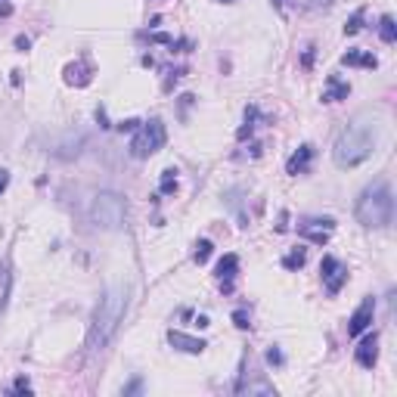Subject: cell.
<instances>
[{
  "instance_id": "1",
  "label": "cell",
  "mask_w": 397,
  "mask_h": 397,
  "mask_svg": "<svg viewBox=\"0 0 397 397\" xmlns=\"http://www.w3.org/2000/svg\"><path fill=\"white\" fill-rule=\"evenodd\" d=\"M376 140H378V128L376 121H366V118H357L351 121L345 130L338 134L332 146V159L338 167H357L376 152Z\"/></svg>"
},
{
  "instance_id": "2",
  "label": "cell",
  "mask_w": 397,
  "mask_h": 397,
  "mask_svg": "<svg viewBox=\"0 0 397 397\" xmlns=\"http://www.w3.org/2000/svg\"><path fill=\"white\" fill-rule=\"evenodd\" d=\"M124 314H128V289L124 285H112L103 298H99L96 310H93V323H90V351H103L112 338H115L118 326H121Z\"/></svg>"
},
{
  "instance_id": "3",
  "label": "cell",
  "mask_w": 397,
  "mask_h": 397,
  "mask_svg": "<svg viewBox=\"0 0 397 397\" xmlns=\"http://www.w3.org/2000/svg\"><path fill=\"white\" fill-rule=\"evenodd\" d=\"M357 221L369 230H385L394 217V196H391L388 183H372L360 192L357 208H354Z\"/></svg>"
},
{
  "instance_id": "4",
  "label": "cell",
  "mask_w": 397,
  "mask_h": 397,
  "mask_svg": "<svg viewBox=\"0 0 397 397\" xmlns=\"http://www.w3.org/2000/svg\"><path fill=\"white\" fill-rule=\"evenodd\" d=\"M90 221L103 230H121L128 223V202L118 192H96L90 202Z\"/></svg>"
},
{
  "instance_id": "5",
  "label": "cell",
  "mask_w": 397,
  "mask_h": 397,
  "mask_svg": "<svg viewBox=\"0 0 397 397\" xmlns=\"http://www.w3.org/2000/svg\"><path fill=\"white\" fill-rule=\"evenodd\" d=\"M165 140H167L165 124H161L159 118H149L146 124L136 128L134 140H130V155H134V159H149V155H155L165 146Z\"/></svg>"
},
{
  "instance_id": "6",
  "label": "cell",
  "mask_w": 397,
  "mask_h": 397,
  "mask_svg": "<svg viewBox=\"0 0 397 397\" xmlns=\"http://www.w3.org/2000/svg\"><path fill=\"white\" fill-rule=\"evenodd\" d=\"M320 273H323V285H326L329 295H338L341 285L347 283V267L341 264L338 258H332V254H326V258H323Z\"/></svg>"
},
{
  "instance_id": "7",
  "label": "cell",
  "mask_w": 397,
  "mask_h": 397,
  "mask_svg": "<svg viewBox=\"0 0 397 397\" xmlns=\"http://www.w3.org/2000/svg\"><path fill=\"white\" fill-rule=\"evenodd\" d=\"M332 230H335L332 217H307L304 223H298V233H301L307 242H314V245H326Z\"/></svg>"
},
{
  "instance_id": "8",
  "label": "cell",
  "mask_w": 397,
  "mask_h": 397,
  "mask_svg": "<svg viewBox=\"0 0 397 397\" xmlns=\"http://www.w3.org/2000/svg\"><path fill=\"white\" fill-rule=\"evenodd\" d=\"M372 314H376V298H363V304H360V307L354 310V316L347 320V335H363L372 323Z\"/></svg>"
},
{
  "instance_id": "9",
  "label": "cell",
  "mask_w": 397,
  "mask_h": 397,
  "mask_svg": "<svg viewBox=\"0 0 397 397\" xmlns=\"http://www.w3.org/2000/svg\"><path fill=\"white\" fill-rule=\"evenodd\" d=\"M378 360V332H366L357 345V363L363 369H372Z\"/></svg>"
},
{
  "instance_id": "10",
  "label": "cell",
  "mask_w": 397,
  "mask_h": 397,
  "mask_svg": "<svg viewBox=\"0 0 397 397\" xmlns=\"http://www.w3.org/2000/svg\"><path fill=\"white\" fill-rule=\"evenodd\" d=\"M236 273H239V258L236 254H223L221 264H217V283H221L223 292H233Z\"/></svg>"
},
{
  "instance_id": "11",
  "label": "cell",
  "mask_w": 397,
  "mask_h": 397,
  "mask_svg": "<svg viewBox=\"0 0 397 397\" xmlns=\"http://www.w3.org/2000/svg\"><path fill=\"white\" fill-rule=\"evenodd\" d=\"M167 341H171L177 351H186V354H202L205 347H208V341H205V338H192V335L177 332V329H171V332H167Z\"/></svg>"
},
{
  "instance_id": "12",
  "label": "cell",
  "mask_w": 397,
  "mask_h": 397,
  "mask_svg": "<svg viewBox=\"0 0 397 397\" xmlns=\"http://www.w3.org/2000/svg\"><path fill=\"white\" fill-rule=\"evenodd\" d=\"M310 161H314V146H310V143H304V146H298V152L285 161V171L295 174V177H298V174H307L310 171Z\"/></svg>"
},
{
  "instance_id": "13",
  "label": "cell",
  "mask_w": 397,
  "mask_h": 397,
  "mask_svg": "<svg viewBox=\"0 0 397 397\" xmlns=\"http://www.w3.org/2000/svg\"><path fill=\"white\" fill-rule=\"evenodd\" d=\"M351 96V84L341 81L338 74H329L326 78V90H323V103H338V99Z\"/></svg>"
},
{
  "instance_id": "14",
  "label": "cell",
  "mask_w": 397,
  "mask_h": 397,
  "mask_svg": "<svg viewBox=\"0 0 397 397\" xmlns=\"http://www.w3.org/2000/svg\"><path fill=\"white\" fill-rule=\"evenodd\" d=\"M341 65H354V68H376L378 59L372 53H366V50H347L345 56H341Z\"/></svg>"
},
{
  "instance_id": "15",
  "label": "cell",
  "mask_w": 397,
  "mask_h": 397,
  "mask_svg": "<svg viewBox=\"0 0 397 397\" xmlns=\"http://www.w3.org/2000/svg\"><path fill=\"white\" fill-rule=\"evenodd\" d=\"M65 81H68V84H74V87H87V84H90V65H87L84 59L65 65Z\"/></svg>"
},
{
  "instance_id": "16",
  "label": "cell",
  "mask_w": 397,
  "mask_h": 397,
  "mask_svg": "<svg viewBox=\"0 0 397 397\" xmlns=\"http://www.w3.org/2000/svg\"><path fill=\"white\" fill-rule=\"evenodd\" d=\"M304 261H307V252H304V248H292V252L283 258V267L285 270H301Z\"/></svg>"
},
{
  "instance_id": "17",
  "label": "cell",
  "mask_w": 397,
  "mask_h": 397,
  "mask_svg": "<svg viewBox=\"0 0 397 397\" xmlns=\"http://www.w3.org/2000/svg\"><path fill=\"white\" fill-rule=\"evenodd\" d=\"M378 34H382L385 43H394L397 41V25L391 16H382V22H378Z\"/></svg>"
},
{
  "instance_id": "18",
  "label": "cell",
  "mask_w": 397,
  "mask_h": 397,
  "mask_svg": "<svg viewBox=\"0 0 397 397\" xmlns=\"http://www.w3.org/2000/svg\"><path fill=\"white\" fill-rule=\"evenodd\" d=\"M254 121H258V105H248L245 109V128H239V140H245V136H252V130H254Z\"/></svg>"
},
{
  "instance_id": "19",
  "label": "cell",
  "mask_w": 397,
  "mask_h": 397,
  "mask_svg": "<svg viewBox=\"0 0 397 397\" xmlns=\"http://www.w3.org/2000/svg\"><path fill=\"white\" fill-rule=\"evenodd\" d=\"M211 248H214V245H211L208 239H198L196 242V252H192V261H196V264H205V261L211 258Z\"/></svg>"
},
{
  "instance_id": "20",
  "label": "cell",
  "mask_w": 397,
  "mask_h": 397,
  "mask_svg": "<svg viewBox=\"0 0 397 397\" xmlns=\"http://www.w3.org/2000/svg\"><path fill=\"white\" fill-rule=\"evenodd\" d=\"M10 285H12V276L6 267H0V310H3L6 298H10Z\"/></svg>"
},
{
  "instance_id": "21",
  "label": "cell",
  "mask_w": 397,
  "mask_h": 397,
  "mask_svg": "<svg viewBox=\"0 0 397 397\" xmlns=\"http://www.w3.org/2000/svg\"><path fill=\"white\" fill-rule=\"evenodd\" d=\"M159 190H161V192H174V190H177V171H174V167H167V171L161 174Z\"/></svg>"
},
{
  "instance_id": "22",
  "label": "cell",
  "mask_w": 397,
  "mask_h": 397,
  "mask_svg": "<svg viewBox=\"0 0 397 397\" xmlns=\"http://www.w3.org/2000/svg\"><path fill=\"white\" fill-rule=\"evenodd\" d=\"M360 28H363V10H357L351 19H347V25H345V34H357Z\"/></svg>"
},
{
  "instance_id": "23",
  "label": "cell",
  "mask_w": 397,
  "mask_h": 397,
  "mask_svg": "<svg viewBox=\"0 0 397 397\" xmlns=\"http://www.w3.org/2000/svg\"><path fill=\"white\" fill-rule=\"evenodd\" d=\"M233 323H236V326H239V329H248V326H252V314H248V310H233Z\"/></svg>"
},
{
  "instance_id": "24",
  "label": "cell",
  "mask_w": 397,
  "mask_h": 397,
  "mask_svg": "<svg viewBox=\"0 0 397 397\" xmlns=\"http://www.w3.org/2000/svg\"><path fill=\"white\" fill-rule=\"evenodd\" d=\"M264 357H267V363H270V366H283L285 363V357H283V351H279V347H267Z\"/></svg>"
},
{
  "instance_id": "25",
  "label": "cell",
  "mask_w": 397,
  "mask_h": 397,
  "mask_svg": "<svg viewBox=\"0 0 397 397\" xmlns=\"http://www.w3.org/2000/svg\"><path fill=\"white\" fill-rule=\"evenodd\" d=\"M12 391H16V394H31V385H28V378H16V385H12Z\"/></svg>"
},
{
  "instance_id": "26",
  "label": "cell",
  "mask_w": 397,
  "mask_h": 397,
  "mask_svg": "<svg viewBox=\"0 0 397 397\" xmlns=\"http://www.w3.org/2000/svg\"><path fill=\"white\" fill-rule=\"evenodd\" d=\"M136 128H140V121H136V118H128V121L118 124V130H136Z\"/></svg>"
},
{
  "instance_id": "27",
  "label": "cell",
  "mask_w": 397,
  "mask_h": 397,
  "mask_svg": "<svg viewBox=\"0 0 397 397\" xmlns=\"http://www.w3.org/2000/svg\"><path fill=\"white\" fill-rule=\"evenodd\" d=\"M16 47H19V50H22V53H25V50L31 47V41H28V37H25V34H19V37H16Z\"/></svg>"
},
{
  "instance_id": "28",
  "label": "cell",
  "mask_w": 397,
  "mask_h": 397,
  "mask_svg": "<svg viewBox=\"0 0 397 397\" xmlns=\"http://www.w3.org/2000/svg\"><path fill=\"white\" fill-rule=\"evenodd\" d=\"M310 65H314V47L304 50V68H310Z\"/></svg>"
},
{
  "instance_id": "29",
  "label": "cell",
  "mask_w": 397,
  "mask_h": 397,
  "mask_svg": "<svg viewBox=\"0 0 397 397\" xmlns=\"http://www.w3.org/2000/svg\"><path fill=\"white\" fill-rule=\"evenodd\" d=\"M6 186H10V174H6V171H3V167H0V192H3V190H6Z\"/></svg>"
},
{
  "instance_id": "30",
  "label": "cell",
  "mask_w": 397,
  "mask_h": 397,
  "mask_svg": "<svg viewBox=\"0 0 397 397\" xmlns=\"http://www.w3.org/2000/svg\"><path fill=\"white\" fill-rule=\"evenodd\" d=\"M196 326H198V329H205V326H208V316H205V314H202V316H196Z\"/></svg>"
},
{
  "instance_id": "31",
  "label": "cell",
  "mask_w": 397,
  "mask_h": 397,
  "mask_svg": "<svg viewBox=\"0 0 397 397\" xmlns=\"http://www.w3.org/2000/svg\"><path fill=\"white\" fill-rule=\"evenodd\" d=\"M221 3H230V0H221Z\"/></svg>"
}]
</instances>
